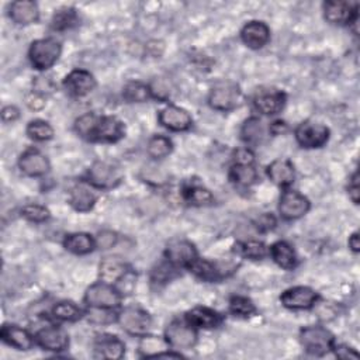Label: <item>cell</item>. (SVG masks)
Wrapping results in <instances>:
<instances>
[{"label":"cell","instance_id":"1","mask_svg":"<svg viewBox=\"0 0 360 360\" xmlns=\"http://www.w3.org/2000/svg\"><path fill=\"white\" fill-rule=\"evenodd\" d=\"M73 128L80 138L89 142L115 143L125 136L124 122L114 115L86 112L76 118Z\"/></svg>","mask_w":360,"mask_h":360},{"label":"cell","instance_id":"2","mask_svg":"<svg viewBox=\"0 0 360 360\" xmlns=\"http://www.w3.org/2000/svg\"><path fill=\"white\" fill-rule=\"evenodd\" d=\"M335 342V336L322 325H309L300 330V343L311 356H325L332 352Z\"/></svg>","mask_w":360,"mask_h":360},{"label":"cell","instance_id":"3","mask_svg":"<svg viewBox=\"0 0 360 360\" xmlns=\"http://www.w3.org/2000/svg\"><path fill=\"white\" fill-rule=\"evenodd\" d=\"M124 179L122 170L110 162L96 160L84 174V183L98 190H110L117 187Z\"/></svg>","mask_w":360,"mask_h":360},{"label":"cell","instance_id":"4","mask_svg":"<svg viewBox=\"0 0 360 360\" xmlns=\"http://www.w3.org/2000/svg\"><path fill=\"white\" fill-rule=\"evenodd\" d=\"M62 53V45L55 38H39L31 42L28 59L34 69L46 70L52 68Z\"/></svg>","mask_w":360,"mask_h":360},{"label":"cell","instance_id":"5","mask_svg":"<svg viewBox=\"0 0 360 360\" xmlns=\"http://www.w3.org/2000/svg\"><path fill=\"white\" fill-rule=\"evenodd\" d=\"M208 104L217 111H231L243 104V93L236 83H217L208 94Z\"/></svg>","mask_w":360,"mask_h":360},{"label":"cell","instance_id":"6","mask_svg":"<svg viewBox=\"0 0 360 360\" xmlns=\"http://www.w3.org/2000/svg\"><path fill=\"white\" fill-rule=\"evenodd\" d=\"M117 322L131 336L142 338L149 333L152 328V316L141 307H125L118 312Z\"/></svg>","mask_w":360,"mask_h":360},{"label":"cell","instance_id":"7","mask_svg":"<svg viewBox=\"0 0 360 360\" xmlns=\"http://www.w3.org/2000/svg\"><path fill=\"white\" fill-rule=\"evenodd\" d=\"M197 328L190 325L184 318L173 319L165 329V340L174 350L191 349L197 343Z\"/></svg>","mask_w":360,"mask_h":360},{"label":"cell","instance_id":"8","mask_svg":"<svg viewBox=\"0 0 360 360\" xmlns=\"http://www.w3.org/2000/svg\"><path fill=\"white\" fill-rule=\"evenodd\" d=\"M83 300L87 307L118 308L122 302V294L115 288V285L97 281L87 287Z\"/></svg>","mask_w":360,"mask_h":360},{"label":"cell","instance_id":"9","mask_svg":"<svg viewBox=\"0 0 360 360\" xmlns=\"http://www.w3.org/2000/svg\"><path fill=\"white\" fill-rule=\"evenodd\" d=\"M330 131L326 125L304 121L294 129V136L297 143L304 149H318L322 148L329 141Z\"/></svg>","mask_w":360,"mask_h":360},{"label":"cell","instance_id":"10","mask_svg":"<svg viewBox=\"0 0 360 360\" xmlns=\"http://www.w3.org/2000/svg\"><path fill=\"white\" fill-rule=\"evenodd\" d=\"M311 208L309 200L297 190L283 188L278 200V214L285 221H295L304 217Z\"/></svg>","mask_w":360,"mask_h":360},{"label":"cell","instance_id":"11","mask_svg":"<svg viewBox=\"0 0 360 360\" xmlns=\"http://www.w3.org/2000/svg\"><path fill=\"white\" fill-rule=\"evenodd\" d=\"M236 267L238 266H235V263H231V262L224 264L221 262H212L208 259L197 257L187 267V270L202 281L214 283V281H219L224 277H228L229 274H232L236 270Z\"/></svg>","mask_w":360,"mask_h":360},{"label":"cell","instance_id":"12","mask_svg":"<svg viewBox=\"0 0 360 360\" xmlns=\"http://www.w3.org/2000/svg\"><path fill=\"white\" fill-rule=\"evenodd\" d=\"M323 17L333 25H352L359 18V3L330 0L323 3Z\"/></svg>","mask_w":360,"mask_h":360},{"label":"cell","instance_id":"13","mask_svg":"<svg viewBox=\"0 0 360 360\" xmlns=\"http://www.w3.org/2000/svg\"><path fill=\"white\" fill-rule=\"evenodd\" d=\"M319 300L318 292L307 285H295L284 290L280 302L288 309H311Z\"/></svg>","mask_w":360,"mask_h":360},{"label":"cell","instance_id":"14","mask_svg":"<svg viewBox=\"0 0 360 360\" xmlns=\"http://www.w3.org/2000/svg\"><path fill=\"white\" fill-rule=\"evenodd\" d=\"M34 338L35 343L48 352H63L69 346L68 332L58 325H46L39 328Z\"/></svg>","mask_w":360,"mask_h":360},{"label":"cell","instance_id":"15","mask_svg":"<svg viewBox=\"0 0 360 360\" xmlns=\"http://www.w3.org/2000/svg\"><path fill=\"white\" fill-rule=\"evenodd\" d=\"M197 257L198 252L194 243L186 239H173L165 248V259L179 269H187Z\"/></svg>","mask_w":360,"mask_h":360},{"label":"cell","instance_id":"16","mask_svg":"<svg viewBox=\"0 0 360 360\" xmlns=\"http://www.w3.org/2000/svg\"><path fill=\"white\" fill-rule=\"evenodd\" d=\"M63 89L72 97H84L90 94L96 86V77L86 69H73L63 79Z\"/></svg>","mask_w":360,"mask_h":360},{"label":"cell","instance_id":"17","mask_svg":"<svg viewBox=\"0 0 360 360\" xmlns=\"http://www.w3.org/2000/svg\"><path fill=\"white\" fill-rule=\"evenodd\" d=\"M287 96L284 91L277 89L259 90L253 97V107L263 115H276L285 107Z\"/></svg>","mask_w":360,"mask_h":360},{"label":"cell","instance_id":"18","mask_svg":"<svg viewBox=\"0 0 360 360\" xmlns=\"http://www.w3.org/2000/svg\"><path fill=\"white\" fill-rule=\"evenodd\" d=\"M159 124L173 132H184L188 131L193 125V118L190 112L179 105L169 104L162 108L158 114Z\"/></svg>","mask_w":360,"mask_h":360},{"label":"cell","instance_id":"19","mask_svg":"<svg viewBox=\"0 0 360 360\" xmlns=\"http://www.w3.org/2000/svg\"><path fill=\"white\" fill-rule=\"evenodd\" d=\"M17 165L20 172L28 177H41L51 169L48 158L35 148L25 149L20 155Z\"/></svg>","mask_w":360,"mask_h":360},{"label":"cell","instance_id":"20","mask_svg":"<svg viewBox=\"0 0 360 360\" xmlns=\"http://www.w3.org/2000/svg\"><path fill=\"white\" fill-rule=\"evenodd\" d=\"M93 352L97 359L118 360L125 354V343L115 335L101 333L94 339Z\"/></svg>","mask_w":360,"mask_h":360},{"label":"cell","instance_id":"21","mask_svg":"<svg viewBox=\"0 0 360 360\" xmlns=\"http://www.w3.org/2000/svg\"><path fill=\"white\" fill-rule=\"evenodd\" d=\"M242 42L250 49L263 48L270 39V28L266 22L259 20H252L246 22L240 30Z\"/></svg>","mask_w":360,"mask_h":360},{"label":"cell","instance_id":"22","mask_svg":"<svg viewBox=\"0 0 360 360\" xmlns=\"http://www.w3.org/2000/svg\"><path fill=\"white\" fill-rule=\"evenodd\" d=\"M0 339L6 345H8L17 350H30L35 345L34 335H31L27 329L21 328L18 325H13V323H4L1 326Z\"/></svg>","mask_w":360,"mask_h":360},{"label":"cell","instance_id":"23","mask_svg":"<svg viewBox=\"0 0 360 360\" xmlns=\"http://www.w3.org/2000/svg\"><path fill=\"white\" fill-rule=\"evenodd\" d=\"M184 319L197 329H215L224 322V316L208 307L191 308L184 314Z\"/></svg>","mask_w":360,"mask_h":360},{"label":"cell","instance_id":"24","mask_svg":"<svg viewBox=\"0 0 360 360\" xmlns=\"http://www.w3.org/2000/svg\"><path fill=\"white\" fill-rule=\"evenodd\" d=\"M270 135L269 125L259 117H249L240 128V139L248 148L259 146Z\"/></svg>","mask_w":360,"mask_h":360},{"label":"cell","instance_id":"25","mask_svg":"<svg viewBox=\"0 0 360 360\" xmlns=\"http://www.w3.org/2000/svg\"><path fill=\"white\" fill-rule=\"evenodd\" d=\"M266 174L276 186L288 188L294 183L295 169L288 159H276L267 165Z\"/></svg>","mask_w":360,"mask_h":360},{"label":"cell","instance_id":"26","mask_svg":"<svg viewBox=\"0 0 360 360\" xmlns=\"http://www.w3.org/2000/svg\"><path fill=\"white\" fill-rule=\"evenodd\" d=\"M8 17L18 25H30L39 20L38 4L32 0H17L8 6Z\"/></svg>","mask_w":360,"mask_h":360},{"label":"cell","instance_id":"27","mask_svg":"<svg viewBox=\"0 0 360 360\" xmlns=\"http://www.w3.org/2000/svg\"><path fill=\"white\" fill-rule=\"evenodd\" d=\"M68 201L75 211L87 212L94 207L97 201V195L93 191L91 186L89 187L87 183H79L69 190Z\"/></svg>","mask_w":360,"mask_h":360},{"label":"cell","instance_id":"28","mask_svg":"<svg viewBox=\"0 0 360 360\" xmlns=\"http://www.w3.org/2000/svg\"><path fill=\"white\" fill-rule=\"evenodd\" d=\"M128 270V264L120 256H105L98 264V277L101 281L114 285Z\"/></svg>","mask_w":360,"mask_h":360},{"label":"cell","instance_id":"29","mask_svg":"<svg viewBox=\"0 0 360 360\" xmlns=\"http://www.w3.org/2000/svg\"><path fill=\"white\" fill-rule=\"evenodd\" d=\"M269 255L273 262L284 269V270H294L298 264V257L292 246L285 240H277L269 248Z\"/></svg>","mask_w":360,"mask_h":360},{"label":"cell","instance_id":"30","mask_svg":"<svg viewBox=\"0 0 360 360\" xmlns=\"http://www.w3.org/2000/svg\"><path fill=\"white\" fill-rule=\"evenodd\" d=\"M63 248L73 253V255H89L91 253L97 245H96V238L91 236L87 232H73L68 233L63 238Z\"/></svg>","mask_w":360,"mask_h":360},{"label":"cell","instance_id":"31","mask_svg":"<svg viewBox=\"0 0 360 360\" xmlns=\"http://www.w3.org/2000/svg\"><path fill=\"white\" fill-rule=\"evenodd\" d=\"M228 177L235 186L248 188L257 181V170L253 165L232 163L228 172Z\"/></svg>","mask_w":360,"mask_h":360},{"label":"cell","instance_id":"32","mask_svg":"<svg viewBox=\"0 0 360 360\" xmlns=\"http://www.w3.org/2000/svg\"><path fill=\"white\" fill-rule=\"evenodd\" d=\"M183 200L193 207H205L214 202V195L200 184H190L183 188Z\"/></svg>","mask_w":360,"mask_h":360},{"label":"cell","instance_id":"33","mask_svg":"<svg viewBox=\"0 0 360 360\" xmlns=\"http://www.w3.org/2000/svg\"><path fill=\"white\" fill-rule=\"evenodd\" d=\"M52 316L60 322H76L84 316V311L73 301L63 300L52 307Z\"/></svg>","mask_w":360,"mask_h":360},{"label":"cell","instance_id":"34","mask_svg":"<svg viewBox=\"0 0 360 360\" xmlns=\"http://www.w3.org/2000/svg\"><path fill=\"white\" fill-rule=\"evenodd\" d=\"M235 253L245 259L260 260L269 255V246L262 240H253V239L236 242Z\"/></svg>","mask_w":360,"mask_h":360},{"label":"cell","instance_id":"35","mask_svg":"<svg viewBox=\"0 0 360 360\" xmlns=\"http://www.w3.org/2000/svg\"><path fill=\"white\" fill-rule=\"evenodd\" d=\"M79 22L77 11L73 7H63L53 13L51 18V30L62 32L73 28Z\"/></svg>","mask_w":360,"mask_h":360},{"label":"cell","instance_id":"36","mask_svg":"<svg viewBox=\"0 0 360 360\" xmlns=\"http://www.w3.org/2000/svg\"><path fill=\"white\" fill-rule=\"evenodd\" d=\"M173 150V142L166 135H153L146 143V153L152 159H163Z\"/></svg>","mask_w":360,"mask_h":360},{"label":"cell","instance_id":"37","mask_svg":"<svg viewBox=\"0 0 360 360\" xmlns=\"http://www.w3.org/2000/svg\"><path fill=\"white\" fill-rule=\"evenodd\" d=\"M122 97L128 103H145L152 98L149 86L139 80L128 82L122 89Z\"/></svg>","mask_w":360,"mask_h":360},{"label":"cell","instance_id":"38","mask_svg":"<svg viewBox=\"0 0 360 360\" xmlns=\"http://www.w3.org/2000/svg\"><path fill=\"white\" fill-rule=\"evenodd\" d=\"M179 274V267L167 262L166 259L158 263L152 270H150V283L156 285L166 284L172 278H174Z\"/></svg>","mask_w":360,"mask_h":360},{"label":"cell","instance_id":"39","mask_svg":"<svg viewBox=\"0 0 360 360\" xmlns=\"http://www.w3.org/2000/svg\"><path fill=\"white\" fill-rule=\"evenodd\" d=\"M25 132L30 139L35 142H45L53 138V128L44 120H32L28 122Z\"/></svg>","mask_w":360,"mask_h":360},{"label":"cell","instance_id":"40","mask_svg":"<svg viewBox=\"0 0 360 360\" xmlns=\"http://www.w3.org/2000/svg\"><path fill=\"white\" fill-rule=\"evenodd\" d=\"M228 309L232 315L238 318H249L256 314V305L253 301L243 295H233L229 298Z\"/></svg>","mask_w":360,"mask_h":360},{"label":"cell","instance_id":"41","mask_svg":"<svg viewBox=\"0 0 360 360\" xmlns=\"http://www.w3.org/2000/svg\"><path fill=\"white\" fill-rule=\"evenodd\" d=\"M84 316L90 323L94 325H108L117 322L118 312L114 308H98V307H89L84 311Z\"/></svg>","mask_w":360,"mask_h":360},{"label":"cell","instance_id":"42","mask_svg":"<svg viewBox=\"0 0 360 360\" xmlns=\"http://www.w3.org/2000/svg\"><path fill=\"white\" fill-rule=\"evenodd\" d=\"M21 217L30 222L41 224L51 218V211L41 204H27L21 210Z\"/></svg>","mask_w":360,"mask_h":360},{"label":"cell","instance_id":"43","mask_svg":"<svg viewBox=\"0 0 360 360\" xmlns=\"http://www.w3.org/2000/svg\"><path fill=\"white\" fill-rule=\"evenodd\" d=\"M148 86H149L152 98H155L160 103L167 101L172 97V86H170L169 79L155 77L150 80V83Z\"/></svg>","mask_w":360,"mask_h":360},{"label":"cell","instance_id":"44","mask_svg":"<svg viewBox=\"0 0 360 360\" xmlns=\"http://www.w3.org/2000/svg\"><path fill=\"white\" fill-rule=\"evenodd\" d=\"M167 345L166 340L163 339V342H160L158 338L155 336H142V342L139 346V350L142 352L143 357H156L160 352L166 350L163 346Z\"/></svg>","mask_w":360,"mask_h":360},{"label":"cell","instance_id":"45","mask_svg":"<svg viewBox=\"0 0 360 360\" xmlns=\"http://www.w3.org/2000/svg\"><path fill=\"white\" fill-rule=\"evenodd\" d=\"M135 280H136V274L129 269L114 285L122 294V297L129 295L135 287Z\"/></svg>","mask_w":360,"mask_h":360},{"label":"cell","instance_id":"46","mask_svg":"<svg viewBox=\"0 0 360 360\" xmlns=\"http://www.w3.org/2000/svg\"><path fill=\"white\" fill-rule=\"evenodd\" d=\"M118 242V235L112 231H101L96 236V245L100 249H110Z\"/></svg>","mask_w":360,"mask_h":360},{"label":"cell","instance_id":"47","mask_svg":"<svg viewBox=\"0 0 360 360\" xmlns=\"http://www.w3.org/2000/svg\"><path fill=\"white\" fill-rule=\"evenodd\" d=\"M32 91H35V93H38V94H41V96H46V94H49V93H52L53 91V89H55V84H53V82L51 80V77H44V76H38V77H35L34 79V82H32Z\"/></svg>","mask_w":360,"mask_h":360},{"label":"cell","instance_id":"48","mask_svg":"<svg viewBox=\"0 0 360 360\" xmlns=\"http://www.w3.org/2000/svg\"><path fill=\"white\" fill-rule=\"evenodd\" d=\"M253 162H255V155H253L250 148L242 146V148H238L233 152V163H238V165H253Z\"/></svg>","mask_w":360,"mask_h":360},{"label":"cell","instance_id":"49","mask_svg":"<svg viewBox=\"0 0 360 360\" xmlns=\"http://www.w3.org/2000/svg\"><path fill=\"white\" fill-rule=\"evenodd\" d=\"M255 225L259 231L267 232V231H271V229L276 228L277 219L271 212H264V214L259 215V218L255 221Z\"/></svg>","mask_w":360,"mask_h":360},{"label":"cell","instance_id":"50","mask_svg":"<svg viewBox=\"0 0 360 360\" xmlns=\"http://www.w3.org/2000/svg\"><path fill=\"white\" fill-rule=\"evenodd\" d=\"M332 352L339 359H357L359 357V353L353 347H349L347 345H343V343H336L335 342V345L332 347Z\"/></svg>","mask_w":360,"mask_h":360},{"label":"cell","instance_id":"51","mask_svg":"<svg viewBox=\"0 0 360 360\" xmlns=\"http://www.w3.org/2000/svg\"><path fill=\"white\" fill-rule=\"evenodd\" d=\"M347 193H349V198L354 202L359 204L360 200V187H359V173L354 172L349 180V186H347Z\"/></svg>","mask_w":360,"mask_h":360},{"label":"cell","instance_id":"52","mask_svg":"<svg viewBox=\"0 0 360 360\" xmlns=\"http://www.w3.org/2000/svg\"><path fill=\"white\" fill-rule=\"evenodd\" d=\"M25 104L31 108V110H41L44 105H45V97L35 93V91H31L30 94H27L25 97Z\"/></svg>","mask_w":360,"mask_h":360},{"label":"cell","instance_id":"53","mask_svg":"<svg viewBox=\"0 0 360 360\" xmlns=\"http://www.w3.org/2000/svg\"><path fill=\"white\" fill-rule=\"evenodd\" d=\"M20 117V110L15 105H6L1 110V120L4 122H14Z\"/></svg>","mask_w":360,"mask_h":360},{"label":"cell","instance_id":"54","mask_svg":"<svg viewBox=\"0 0 360 360\" xmlns=\"http://www.w3.org/2000/svg\"><path fill=\"white\" fill-rule=\"evenodd\" d=\"M287 129H288L287 124H285L284 121H280V120L273 121V122H270V124H269V131H270V134H271V135H280V134H284Z\"/></svg>","mask_w":360,"mask_h":360},{"label":"cell","instance_id":"55","mask_svg":"<svg viewBox=\"0 0 360 360\" xmlns=\"http://www.w3.org/2000/svg\"><path fill=\"white\" fill-rule=\"evenodd\" d=\"M347 245H349V248H350V250H352L353 253H359V252H360V238H359V232H353V233L349 236Z\"/></svg>","mask_w":360,"mask_h":360}]
</instances>
